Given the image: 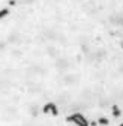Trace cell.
<instances>
[{"mask_svg":"<svg viewBox=\"0 0 123 126\" xmlns=\"http://www.w3.org/2000/svg\"><path fill=\"white\" fill-rule=\"evenodd\" d=\"M68 120L72 122V123H75L77 126H90V122H89L83 114H80V113H75V114L69 116Z\"/></svg>","mask_w":123,"mask_h":126,"instance_id":"1","label":"cell"},{"mask_svg":"<svg viewBox=\"0 0 123 126\" xmlns=\"http://www.w3.org/2000/svg\"><path fill=\"white\" fill-rule=\"evenodd\" d=\"M44 113L45 114H53V116H59V108H57V105L56 104H53V102H50V104H47V105H44Z\"/></svg>","mask_w":123,"mask_h":126,"instance_id":"2","label":"cell"},{"mask_svg":"<svg viewBox=\"0 0 123 126\" xmlns=\"http://www.w3.org/2000/svg\"><path fill=\"white\" fill-rule=\"evenodd\" d=\"M122 114V111H120V108L117 107V105H113V116L114 117H119Z\"/></svg>","mask_w":123,"mask_h":126,"instance_id":"3","label":"cell"},{"mask_svg":"<svg viewBox=\"0 0 123 126\" xmlns=\"http://www.w3.org/2000/svg\"><path fill=\"white\" fill-rule=\"evenodd\" d=\"M98 123H99V125H104V126H107V125H108V119H105V117H101V119L98 120Z\"/></svg>","mask_w":123,"mask_h":126,"instance_id":"4","label":"cell"},{"mask_svg":"<svg viewBox=\"0 0 123 126\" xmlns=\"http://www.w3.org/2000/svg\"><path fill=\"white\" fill-rule=\"evenodd\" d=\"M8 14H9V9H2V11H0V20H2L3 17H6Z\"/></svg>","mask_w":123,"mask_h":126,"instance_id":"5","label":"cell"},{"mask_svg":"<svg viewBox=\"0 0 123 126\" xmlns=\"http://www.w3.org/2000/svg\"><path fill=\"white\" fill-rule=\"evenodd\" d=\"M120 126H123V123H122V125H120Z\"/></svg>","mask_w":123,"mask_h":126,"instance_id":"6","label":"cell"}]
</instances>
